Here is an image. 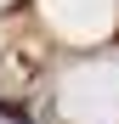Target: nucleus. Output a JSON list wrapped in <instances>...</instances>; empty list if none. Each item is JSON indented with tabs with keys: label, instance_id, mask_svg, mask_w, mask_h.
Segmentation results:
<instances>
[{
	"label": "nucleus",
	"instance_id": "obj_1",
	"mask_svg": "<svg viewBox=\"0 0 119 124\" xmlns=\"http://www.w3.org/2000/svg\"><path fill=\"white\" fill-rule=\"evenodd\" d=\"M0 118H6V124H34L23 107H11V101H0Z\"/></svg>",
	"mask_w": 119,
	"mask_h": 124
}]
</instances>
